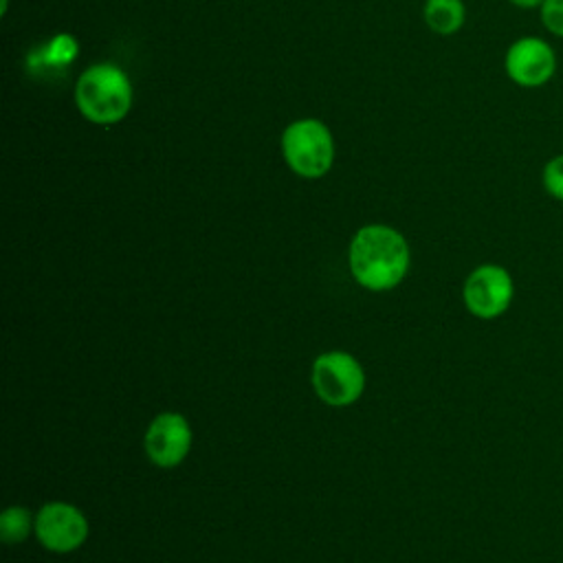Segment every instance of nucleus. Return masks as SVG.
<instances>
[{
    "mask_svg": "<svg viewBox=\"0 0 563 563\" xmlns=\"http://www.w3.org/2000/svg\"><path fill=\"white\" fill-rule=\"evenodd\" d=\"M350 268L354 279L369 290L394 288L409 268V246L396 229L367 224L350 244Z\"/></svg>",
    "mask_w": 563,
    "mask_h": 563,
    "instance_id": "nucleus-1",
    "label": "nucleus"
},
{
    "mask_svg": "<svg viewBox=\"0 0 563 563\" xmlns=\"http://www.w3.org/2000/svg\"><path fill=\"white\" fill-rule=\"evenodd\" d=\"M286 165L301 178H321L334 163V139L319 119H297L282 134Z\"/></svg>",
    "mask_w": 563,
    "mask_h": 563,
    "instance_id": "nucleus-3",
    "label": "nucleus"
},
{
    "mask_svg": "<svg viewBox=\"0 0 563 563\" xmlns=\"http://www.w3.org/2000/svg\"><path fill=\"white\" fill-rule=\"evenodd\" d=\"M33 528V517L22 506H11L0 515V534L7 543H20L29 537Z\"/></svg>",
    "mask_w": 563,
    "mask_h": 563,
    "instance_id": "nucleus-10",
    "label": "nucleus"
},
{
    "mask_svg": "<svg viewBox=\"0 0 563 563\" xmlns=\"http://www.w3.org/2000/svg\"><path fill=\"white\" fill-rule=\"evenodd\" d=\"M427 26L438 35H453L462 29L466 9L462 0H427L422 9Z\"/></svg>",
    "mask_w": 563,
    "mask_h": 563,
    "instance_id": "nucleus-9",
    "label": "nucleus"
},
{
    "mask_svg": "<svg viewBox=\"0 0 563 563\" xmlns=\"http://www.w3.org/2000/svg\"><path fill=\"white\" fill-rule=\"evenodd\" d=\"M506 75L521 88H539L548 84L556 73L554 48L541 37L515 40L504 57Z\"/></svg>",
    "mask_w": 563,
    "mask_h": 563,
    "instance_id": "nucleus-6",
    "label": "nucleus"
},
{
    "mask_svg": "<svg viewBox=\"0 0 563 563\" xmlns=\"http://www.w3.org/2000/svg\"><path fill=\"white\" fill-rule=\"evenodd\" d=\"M191 446L189 422L180 413H161L145 433V451L156 466L172 468L185 460Z\"/></svg>",
    "mask_w": 563,
    "mask_h": 563,
    "instance_id": "nucleus-8",
    "label": "nucleus"
},
{
    "mask_svg": "<svg viewBox=\"0 0 563 563\" xmlns=\"http://www.w3.org/2000/svg\"><path fill=\"white\" fill-rule=\"evenodd\" d=\"M312 387L328 405L343 407L361 396L365 374L352 354L325 352L312 363Z\"/></svg>",
    "mask_w": 563,
    "mask_h": 563,
    "instance_id": "nucleus-4",
    "label": "nucleus"
},
{
    "mask_svg": "<svg viewBox=\"0 0 563 563\" xmlns=\"http://www.w3.org/2000/svg\"><path fill=\"white\" fill-rule=\"evenodd\" d=\"M75 103L90 123H117L132 108V84L117 64H92L75 84Z\"/></svg>",
    "mask_w": 563,
    "mask_h": 563,
    "instance_id": "nucleus-2",
    "label": "nucleus"
},
{
    "mask_svg": "<svg viewBox=\"0 0 563 563\" xmlns=\"http://www.w3.org/2000/svg\"><path fill=\"white\" fill-rule=\"evenodd\" d=\"M510 4H515L519 9H541L543 0H510Z\"/></svg>",
    "mask_w": 563,
    "mask_h": 563,
    "instance_id": "nucleus-14",
    "label": "nucleus"
},
{
    "mask_svg": "<svg viewBox=\"0 0 563 563\" xmlns=\"http://www.w3.org/2000/svg\"><path fill=\"white\" fill-rule=\"evenodd\" d=\"M77 51H79L77 40L73 35H68V33H59V35H55L48 42V46L44 51L46 53L44 57L53 66H66V64H70L77 57Z\"/></svg>",
    "mask_w": 563,
    "mask_h": 563,
    "instance_id": "nucleus-11",
    "label": "nucleus"
},
{
    "mask_svg": "<svg viewBox=\"0 0 563 563\" xmlns=\"http://www.w3.org/2000/svg\"><path fill=\"white\" fill-rule=\"evenodd\" d=\"M541 22L552 33L563 37V0H543L541 4Z\"/></svg>",
    "mask_w": 563,
    "mask_h": 563,
    "instance_id": "nucleus-13",
    "label": "nucleus"
},
{
    "mask_svg": "<svg viewBox=\"0 0 563 563\" xmlns=\"http://www.w3.org/2000/svg\"><path fill=\"white\" fill-rule=\"evenodd\" d=\"M543 189L554 198L563 202V154L552 156L545 165H543Z\"/></svg>",
    "mask_w": 563,
    "mask_h": 563,
    "instance_id": "nucleus-12",
    "label": "nucleus"
},
{
    "mask_svg": "<svg viewBox=\"0 0 563 563\" xmlns=\"http://www.w3.org/2000/svg\"><path fill=\"white\" fill-rule=\"evenodd\" d=\"M515 284L510 273L499 264L477 266L464 282V303L479 319L504 314L512 301Z\"/></svg>",
    "mask_w": 563,
    "mask_h": 563,
    "instance_id": "nucleus-5",
    "label": "nucleus"
},
{
    "mask_svg": "<svg viewBox=\"0 0 563 563\" xmlns=\"http://www.w3.org/2000/svg\"><path fill=\"white\" fill-rule=\"evenodd\" d=\"M35 534L44 548L53 552H70L88 537V521L79 508L51 501L44 504L35 517Z\"/></svg>",
    "mask_w": 563,
    "mask_h": 563,
    "instance_id": "nucleus-7",
    "label": "nucleus"
}]
</instances>
